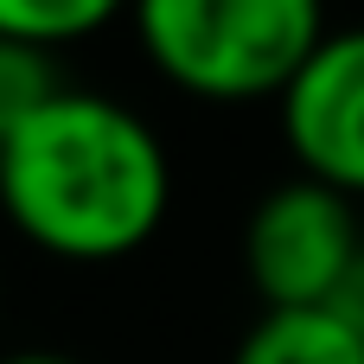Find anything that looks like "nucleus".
<instances>
[{
  "instance_id": "7ed1b4c3",
  "label": "nucleus",
  "mask_w": 364,
  "mask_h": 364,
  "mask_svg": "<svg viewBox=\"0 0 364 364\" xmlns=\"http://www.w3.org/2000/svg\"><path fill=\"white\" fill-rule=\"evenodd\" d=\"M364 256L358 205L320 179H282L256 198L243 224V275L262 314H307L326 307Z\"/></svg>"
},
{
  "instance_id": "f03ea898",
  "label": "nucleus",
  "mask_w": 364,
  "mask_h": 364,
  "mask_svg": "<svg viewBox=\"0 0 364 364\" xmlns=\"http://www.w3.org/2000/svg\"><path fill=\"white\" fill-rule=\"evenodd\" d=\"M134 38L186 96L282 102L294 70L326 38V13L314 0H147L134 6Z\"/></svg>"
},
{
  "instance_id": "423d86ee",
  "label": "nucleus",
  "mask_w": 364,
  "mask_h": 364,
  "mask_svg": "<svg viewBox=\"0 0 364 364\" xmlns=\"http://www.w3.org/2000/svg\"><path fill=\"white\" fill-rule=\"evenodd\" d=\"M109 19H115L109 0H0V38H13L26 51H45V58L83 45Z\"/></svg>"
},
{
  "instance_id": "39448f33",
  "label": "nucleus",
  "mask_w": 364,
  "mask_h": 364,
  "mask_svg": "<svg viewBox=\"0 0 364 364\" xmlns=\"http://www.w3.org/2000/svg\"><path fill=\"white\" fill-rule=\"evenodd\" d=\"M230 364H364V339L326 307L307 314H256Z\"/></svg>"
},
{
  "instance_id": "20e7f679",
  "label": "nucleus",
  "mask_w": 364,
  "mask_h": 364,
  "mask_svg": "<svg viewBox=\"0 0 364 364\" xmlns=\"http://www.w3.org/2000/svg\"><path fill=\"white\" fill-rule=\"evenodd\" d=\"M282 141L301 166V179H320L364 198V26H326L314 58L282 90Z\"/></svg>"
},
{
  "instance_id": "0eeeda50",
  "label": "nucleus",
  "mask_w": 364,
  "mask_h": 364,
  "mask_svg": "<svg viewBox=\"0 0 364 364\" xmlns=\"http://www.w3.org/2000/svg\"><path fill=\"white\" fill-rule=\"evenodd\" d=\"M58 90H64L58 58H45V51H26V45L0 38V141H6L13 128H26V122H32Z\"/></svg>"
},
{
  "instance_id": "f257e3e1",
  "label": "nucleus",
  "mask_w": 364,
  "mask_h": 364,
  "mask_svg": "<svg viewBox=\"0 0 364 364\" xmlns=\"http://www.w3.org/2000/svg\"><path fill=\"white\" fill-rule=\"evenodd\" d=\"M173 211V160L160 128L102 96L58 90L0 141V218L58 262H122L160 237Z\"/></svg>"
},
{
  "instance_id": "6e6552de",
  "label": "nucleus",
  "mask_w": 364,
  "mask_h": 364,
  "mask_svg": "<svg viewBox=\"0 0 364 364\" xmlns=\"http://www.w3.org/2000/svg\"><path fill=\"white\" fill-rule=\"evenodd\" d=\"M0 364H83V358H70V352H45V346H32V352H6Z\"/></svg>"
}]
</instances>
